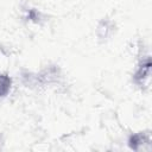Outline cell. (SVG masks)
<instances>
[{
	"label": "cell",
	"mask_w": 152,
	"mask_h": 152,
	"mask_svg": "<svg viewBox=\"0 0 152 152\" xmlns=\"http://www.w3.org/2000/svg\"><path fill=\"white\" fill-rule=\"evenodd\" d=\"M150 75H151V59L150 57H146L144 61L140 62L135 74L133 75V78L138 86L142 87L150 80Z\"/></svg>",
	"instance_id": "cell-1"
},
{
	"label": "cell",
	"mask_w": 152,
	"mask_h": 152,
	"mask_svg": "<svg viewBox=\"0 0 152 152\" xmlns=\"http://www.w3.org/2000/svg\"><path fill=\"white\" fill-rule=\"evenodd\" d=\"M150 141H151V138H150V134H146V133H137V134H133L129 140H128V145L132 150H135V151H139L141 147L144 148V145H147L150 146Z\"/></svg>",
	"instance_id": "cell-2"
},
{
	"label": "cell",
	"mask_w": 152,
	"mask_h": 152,
	"mask_svg": "<svg viewBox=\"0 0 152 152\" xmlns=\"http://www.w3.org/2000/svg\"><path fill=\"white\" fill-rule=\"evenodd\" d=\"M112 30H113V23H112L110 20H108V19H103V20L99 24V26H97L96 34H97L99 38L104 39V38H107V37L110 34Z\"/></svg>",
	"instance_id": "cell-3"
},
{
	"label": "cell",
	"mask_w": 152,
	"mask_h": 152,
	"mask_svg": "<svg viewBox=\"0 0 152 152\" xmlns=\"http://www.w3.org/2000/svg\"><path fill=\"white\" fill-rule=\"evenodd\" d=\"M12 81L6 74H0V96H5L11 89Z\"/></svg>",
	"instance_id": "cell-4"
},
{
	"label": "cell",
	"mask_w": 152,
	"mask_h": 152,
	"mask_svg": "<svg viewBox=\"0 0 152 152\" xmlns=\"http://www.w3.org/2000/svg\"><path fill=\"white\" fill-rule=\"evenodd\" d=\"M27 18H28L30 20H32L33 23H39L40 15H39V12H37L36 10H30V11L27 12Z\"/></svg>",
	"instance_id": "cell-5"
}]
</instances>
